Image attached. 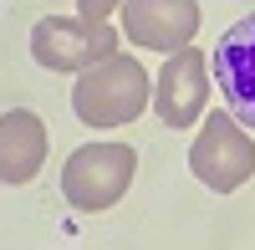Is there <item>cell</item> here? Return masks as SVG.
<instances>
[{"instance_id": "obj_1", "label": "cell", "mask_w": 255, "mask_h": 250, "mask_svg": "<svg viewBox=\"0 0 255 250\" xmlns=\"http://www.w3.org/2000/svg\"><path fill=\"white\" fill-rule=\"evenodd\" d=\"M153 97V82L138 67L133 56H108L97 67L82 72V82L72 87V113L92 128H123V123H138V113Z\"/></svg>"}, {"instance_id": "obj_2", "label": "cell", "mask_w": 255, "mask_h": 250, "mask_svg": "<svg viewBox=\"0 0 255 250\" xmlns=\"http://www.w3.org/2000/svg\"><path fill=\"white\" fill-rule=\"evenodd\" d=\"M138 169V153L123 148V143H87L67 158L61 169V194L67 204H77L82 215H97V210H113V204L128 194Z\"/></svg>"}, {"instance_id": "obj_3", "label": "cell", "mask_w": 255, "mask_h": 250, "mask_svg": "<svg viewBox=\"0 0 255 250\" xmlns=\"http://www.w3.org/2000/svg\"><path fill=\"white\" fill-rule=\"evenodd\" d=\"M31 56L46 72H87L97 61L118 56V31L108 20H87V15H46L31 26Z\"/></svg>"}, {"instance_id": "obj_4", "label": "cell", "mask_w": 255, "mask_h": 250, "mask_svg": "<svg viewBox=\"0 0 255 250\" xmlns=\"http://www.w3.org/2000/svg\"><path fill=\"white\" fill-rule=\"evenodd\" d=\"M189 169L199 184H209L215 194H230L255 174V143L245 138V128L235 123V113H215L204 118L199 138L189 143Z\"/></svg>"}, {"instance_id": "obj_5", "label": "cell", "mask_w": 255, "mask_h": 250, "mask_svg": "<svg viewBox=\"0 0 255 250\" xmlns=\"http://www.w3.org/2000/svg\"><path fill=\"white\" fill-rule=\"evenodd\" d=\"M204 102H209V56L199 46H179L168 51L163 72L153 82V108L168 128H189V123L204 118Z\"/></svg>"}, {"instance_id": "obj_6", "label": "cell", "mask_w": 255, "mask_h": 250, "mask_svg": "<svg viewBox=\"0 0 255 250\" xmlns=\"http://www.w3.org/2000/svg\"><path fill=\"white\" fill-rule=\"evenodd\" d=\"M123 31L148 51H179L199 31L194 0H123Z\"/></svg>"}, {"instance_id": "obj_7", "label": "cell", "mask_w": 255, "mask_h": 250, "mask_svg": "<svg viewBox=\"0 0 255 250\" xmlns=\"http://www.w3.org/2000/svg\"><path fill=\"white\" fill-rule=\"evenodd\" d=\"M215 82L230 102L235 123L255 128V15L235 20L215 46Z\"/></svg>"}, {"instance_id": "obj_8", "label": "cell", "mask_w": 255, "mask_h": 250, "mask_svg": "<svg viewBox=\"0 0 255 250\" xmlns=\"http://www.w3.org/2000/svg\"><path fill=\"white\" fill-rule=\"evenodd\" d=\"M46 163V123L31 108L0 113V184H31Z\"/></svg>"}, {"instance_id": "obj_9", "label": "cell", "mask_w": 255, "mask_h": 250, "mask_svg": "<svg viewBox=\"0 0 255 250\" xmlns=\"http://www.w3.org/2000/svg\"><path fill=\"white\" fill-rule=\"evenodd\" d=\"M118 5H123V0H77V10L87 15V20H108Z\"/></svg>"}]
</instances>
